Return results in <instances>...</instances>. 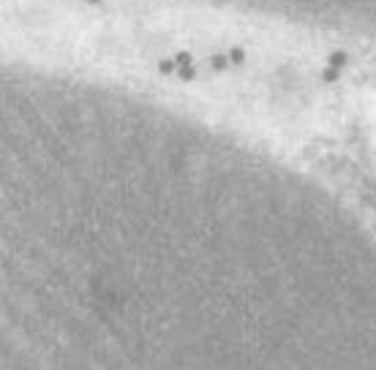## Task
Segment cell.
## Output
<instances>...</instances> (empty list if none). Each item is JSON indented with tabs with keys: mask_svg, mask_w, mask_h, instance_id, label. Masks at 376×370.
<instances>
[{
	"mask_svg": "<svg viewBox=\"0 0 376 370\" xmlns=\"http://www.w3.org/2000/svg\"><path fill=\"white\" fill-rule=\"evenodd\" d=\"M210 66H213V71L224 74L229 66H232V60H229L227 52H216V55H210Z\"/></svg>",
	"mask_w": 376,
	"mask_h": 370,
	"instance_id": "1",
	"label": "cell"
},
{
	"mask_svg": "<svg viewBox=\"0 0 376 370\" xmlns=\"http://www.w3.org/2000/svg\"><path fill=\"white\" fill-rule=\"evenodd\" d=\"M327 63H330V66H335V68H346V66H349V55H346L344 49H333L327 55Z\"/></svg>",
	"mask_w": 376,
	"mask_h": 370,
	"instance_id": "2",
	"label": "cell"
},
{
	"mask_svg": "<svg viewBox=\"0 0 376 370\" xmlns=\"http://www.w3.org/2000/svg\"><path fill=\"white\" fill-rule=\"evenodd\" d=\"M177 68L180 66H177L175 57H161L158 60V74L161 77H172V74H177Z\"/></svg>",
	"mask_w": 376,
	"mask_h": 370,
	"instance_id": "3",
	"label": "cell"
},
{
	"mask_svg": "<svg viewBox=\"0 0 376 370\" xmlns=\"http://www.w3.org/2000/svg\"><path fill=\"white\" fill-rule=\"evenodd\" d=\"M322 79H325L327 85H335L341 79V68H335V66H330V63H327V66L322 68Z\"/></svg>",
	"mask_w": 376,
	"mask_h": 370,
	"instance_id": "4",
	"label": "cell"
},
{
	"mask_svg": "<svg viewBox=\"0 0 376 370\" xmlns=\"http://www.w3.org/2000/svg\"><path fill=\"white\" fill-rule=\"evenodd\" d=\"M227 55H229V60H232V66H243V63H246V57H248L243 46H232Z\"/></svg>",
	"mask_w": 376,
	"mask_h": 370,
	"instance_id": "5",
	"label": "cell"
},
{
	"mask_svg": "<svg viewBox=\"0 0 376 370\" xmlns=\"http://www.w3.org/2000/svg\"><path fill=\"white\" fill-rule=\"evenodd\" d=\"M177 79H180V82H191V79H196L194 63H188V66H180V68H177Z\"/></svg>",
	"mask_w": 376,
	"mask_h": 370,
	"instance_id": "6",
	"label": "cell"
},
{
	"mask_svg": "<svg viewBox=\"0 0 376 370\" xmlns=\"http://www.w3.org/2000/svg\"><path fill=\"white\" fill-rule=\"evenodd\" d=\"M175 60H177V66H188V63H191V52H177Z\"/></svg>",
	"mask_w": 376,
	"mask_h": 370,
	"instance_id": "7",
	"label": "cell"
},
{
	"mask_svg": "<svg viewBox=\"0 0 376 370\" xmlns=\"http://www.w3.org/2000/svg\"><path fill=\"white\" fill-rule=\"evenodd\" d=\"M88 3H90V5H98V3H101V0H88Z\"/></svg>",
	"mask_w": 376,
	"mask_h": 370,
	"instance_id": "8",
	"label": "cell"
}]
</instances>
